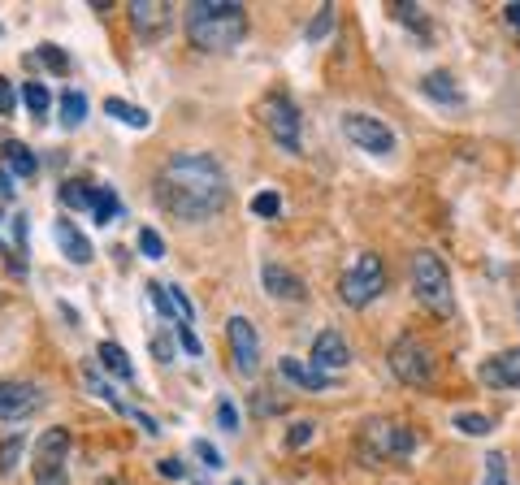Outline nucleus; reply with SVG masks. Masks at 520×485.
Masks as SVG:
<instances>
[{"instance_id": "ea45409f", "label": "nucleus", "mask_w": 520, "mask_h": 485, "mask_svg": "<svg viewBox=\"0 0 520 485\" xmlns=\"http://www.w3.org/2000/svg\"><path fill=\"white\" fill-rule=\"evenodd\" d=\"M399 18L408 22V26H421V9H416V5H399Z\"/></svg>"}, {"instance_id": "4be33fe9", "label": "nucleus", "mask_w": 520, "mask_h": 485, "mask_svg": "<svg viewBox=\"0 0 520 485\" xmlns=\"http://www.w3.org/2000/svg\"><path fill=\"white\" fill-rule=\"evenodd\" d=\"M61 126L65 130H78V126H83V117H87V96H83V91H61Z\"/></svg>"}, {"instance_id": "9d476101", "label": "nucleus", "mask_w": 520, "mask_h": 485, "mask_svg": "<svg viewBox=\"0 0 520 485\" xmlns=\"http://www.w3.org/2000/svg\"><path fill=\"white\" fill-rule=\"evenodd\" d=\"M44 408V390L31 382H0V421H26Z\"/></svg>"}, {"instance_id": "79ce46f5", "label": "nucleus", "mask_w": 520, "mask_h": 485, "mask_svg": "<svg viewBox=\"0 0 520 485\" xmlns=\"http://www.w3.org/2000/svg\"><path fill=\"white\" fill-rule=\"evenodd\" d=\"M0 195H5V200H9V195H13V174H9L5 165H0Z\"/></svg>"}, {"instance_id": "f3484780", "label": "nucleus", "mask_w": 520, "mask_h": 485, "mask_svg": "<svg viewBox=\"0 0 520 485\" xmlns=\"http://www.w3.org/2000/svg\"><path fill=\"white\" fill-rule=\"evenodd\" d=\"M278 373H282L291 386H299V390H312V395L330 390V377L317 373V369H312V364H304V360H295V356H282V360H278Z\"/></svg>"}, {"instance_id": "c85d7f7f", "label": "nucleus", "mask_w": 520, "mask_h": 485, "mask_svg": "<svg viewBox=\"0 0 520 485\" xmlns=\"http://www.w3.org/2000/svg\"><path fill=\"white\" fill-rule=\"evenodd\" d=\"M22 100H26V109H31L35 117H44L48 104H52V96H48L44 83H26V87H22Z\"/></svg>"}, {"instance_id": "b1692460", "label": "nucleus", "mask_w": 520, "mask_h": 485, "mask_svg": "<svg viewBox=\"0 0 520 485\" xmlns=\"http://www.w3.org/2000/svg\"><path fill=\"white\" fill-rule=\"evenodd\" d=\"M481 485H512V473H507V455L503 451H486V477Z\"/></svg>"}, {"instance_id": "aec40b11", "label": "nucleus", "mask_w": 520, "mask_h": 485, "mask_svg": "<svg viewBox=\"0 0 520 485\" xmlns=\"http://www.w3.org/2000/svg\"><path fill=\"white\" fill-rule=\"evenodd\" d=\"M96 360H100L113 377H122V382H130V377H135V364H130L126 347H117V343H100V347H96Z\"/></svg>"}, {"instance_id": "c9c22d12", "label": "nucleus", "mask_w": 520, "mask_h": 485, "mask_svg": "<svg viewBox=\"0 0 520 485\" xmlns=\"http://www.w3.org/2000/svg\"><path fill=\"white\" fill-rule=\"evenodd\" d=\"M152 360H156V364H169V360H174V343H169L165 334L152 338Z\"/></svg>"}, {"instance_id": "7c9ffc66", "label": "nucleus", "mask_w": 520, "mask_h": 485, "mask_svg": "<svg viewBox=\"0 0 520 485\" xmlns=\"http://www.w3.org/2000/svg\"><path fill=\"white\" fill-rule=\"evenodd\" d=\"M165 291H169V304H174V312H178V321L187 325V321L195 317V304H191V299H187V291H182V286H165Z\"/></svg>"}, {"instance_id": "a19ab883", "label": "nucleus", "mask_w": 520, "mask_h": 485, "mask_svg": "<svg viewBox=\"0 0 520 485\" xmlns=\"http://www.w3.org/2000/svg\"><path fill=\"white\" fill-rule=\"evenodd\" d=\"M503 18H507V22H512L516 31H520V0H512V5H503Z\"/></svg>"}, {"instance_id": "bb28decb", "label": "nucleus", "mask_w": 520, "mask_h": 485, "mask_svg": "<svg viewBox=\"0 0 520 485\" xmlns=\"http://www.w3.org/2000/svg\"><path fill=\"white\" fill-rule=\"evenodd\" d=\"M252 213H256L260 221L282 217V195H278V191H256V195H252Z\"/></svg>"}, {"instance_id": "e433bc0d", "label": "nucleus", "mask_w": 520, "mask_h": 485, "mask_svg": "<svg viewBox=\"0 0 520 485\" xmlns=\"http://www.w3.org/2000/svg\"><path fill=\"white\" fill-rule=\"evenodd\" d=\"M39 61H44V65H57V70H70V57H65L61 48H52V44L39 48Z\"/></svg>"}, {"instance_id": "c756f323", "label": "nucleus", "mask_w": 520, "mask_h": 485, "mask_svg": "<svg viewBox=\"0 0 520 485\" xmlns=\"http://www.w3.org/2000/svg\"><path fill=\"white\" fill-rule=\"evenodd\" d=\"M139 252L148 256V260H161V256H165V239H161V234H156L152 226H143V230H139Z\"/></svg>"}, {"instance_id": "4c0bfd02", "label": "nucleus", "mask_w": 520, "mask_h": 485, "mask_svg": "<svg viewBox=\"0 0 520 485\" xmlns=\"http://www.w3.org/2000/svg\"><path fill=\"white\" fill-rule=\"evenodd\" d=\"M195 455H200V464L204 468H221V455H217V447H213V442H195Z\"/></svg>"}, {"instance_id": "a878e982", "label": "nucleus", "mask_w": 520, "mask_h": 485, "mask_svg": "<svg viewBox=\"0 0 520 485\" xmlns=\"http://www.w3.org/2000/svg\"><path fill=\"white\" fill-rule=\"evenodd\" d=\"M22 455H26V438L22 434H13V438H5V442H0V473H13V468H18V460H22Z\"/></svg>"}, {"instance_id": "4468645a", "label": "nucleus", "mask_w": 520, "mask_h": 485, "mask_svg": "<svg viewBox=\"0 0 520 485\" xmlns=\"http://www.w3.org/2000/svg\"><path fill=\"white\" fill-rule=\"evenodd\" d=\"M477 377L494 390H520V347H507L494 360H486L477 369Z\"/></svg>"}, {"instance_id": "ddd939ff", "label": "nucleus", "mask_w": 520, "mask_h": 485, "mask_svg": "<svg viewBox=\"0 0 520 485\" xmlns=\"http://www.w3.org/2000/svg\"><path fill=\"white\" fill-rule=\"evenodd\" d=\"M169 18H174V9L161 5V0H135V5H130V26H135V35L148 39V44L169 31Z\"/></svg>"}, {"instance_id": "f257e3e1", "label": "nucleus", "mask_w": 520, "mask_h": 485, "mask_svg": "<svg viewBox=\"0 0 520 485\" xmlns=\"http://www.w3.org/2000/svg\"><path fill=\"white\" fill-rule=\"evenodd\" d=\"M156 200L178 221H208L230 200L226 169L208 152H178L169 156L161 178H156Z\"/></svg>"}, {"instance_id": "c03bdc74", "label": "nucleus", "mask_w": 520, "mask_h": 485, "mask_svg": "<svg viewBox=\"0 0 520 485\" xmlns=\"http://www.w3.org/2000/svg\"><path fill=\"white\" fill-rule=\"evenodd\" d=\"M234 485H243V481H234Z\"/></svg>"}, {"instance_id": "393cba45", "label": "nucleus", "mask_w": 520, "mask_h": 485, "mask_svg": "<svg viewBox=\"0 0 520 485\" xmlns=\"http://www.w3.org/2000/svg\"><path fill=\"white\" fill-rule=\"evenodd\" d=\"M455 429H460V434H473V438H486V434H494V421L481 412H460L455 416Z\"/></svg>"}, {"instance_id": "5701e85b", "label": "nucleus", "mask_w": 520, "mask_h": 485, "mask_svg": "<svg viewBox=\"0 0 520 485\" xmlns=\"http://www.w3.org/2000/svg\"><path fill=\"white\" fill-rule=\"evenodd\" d=\"M87 208H91V217H96L100 226H109V221L122 213V200H117L109 187H91V204H87Z\"/></svg>"}, {"instance_id": "7ed1b4c3", "label": "nucleus", "mask_w": 520, "mask_h": 485, "mask_svg": "<svg viewBox=\"0 0 520 485\" xmlns=\"http://www.w3.org/2000/svg\"><path fill=\"white\" fill-rule=\"evenodd\" d=\"M412 291L434 317H442V321L455 317V291H451L447 260L438 252H429V247H421V252L412 256Z\"/></svg>"}, {"instance_id": "cd10ccee", "label": "nucleus", "mask_w": 520, "mask_h": 485, "mask_svg": "<svg viewBox=\"0 0 520 485\" xmlns=\"http://www.w3.org/2000/svg\"><path fill=\"white\" fill-rule=\"evenodd\" d=\"M330 31H334V5H321L317 18L308 22V44H321V39L330 35Z\"/></svg>"}, {"instance_id": "473e14b6", "label": "nucleus", "mask_w": 520, "mask_h": 485, "mask_svg": "<svg viewBox=\"0 0 520 485\" xmlns=\"http://www.w3.org/2000/svg\"><path fill=\"white\" fill-rule=\"evenodd\" d=\"M217 425L226 429V434H239V425H243V421H239V408H234L230 399H221V403H217Z\"/></svg>"}, {"instance_id": "2f4dec72", "label": "nucleus", "mask_w": 520, "mask_h": 485, "mask_svg": "<svg viewBox=\"0 0 520 485\" xmlns=\"http://www.w3.org/2000/svg\"><path fill=\"white\" fill-rule=\"evenodd\" d=\"M148 299H152L156 317H169V321H174V304H169V291H165L161 282H148Z\"/></svg>"}, {"instance_id": "dca6fc26", "label": "nucleus", "mask_w": 520, "mask_h": 485, "mask_svg": "<svg viewBox=\"0 0 520 485\" xmlns=\"http://www.w3.org/2000/svg\"><path fill=\"white\" fill-rule=\"evenodd\" d=\"M260 286H265L273 299H295V304H304V299H308V286L299 282L291 269H282V265H265V269H260Z\"/></svg>"}, {"instance_id": "20e7f679", "label": "nucleus", "mask_w": 520, "mask_h": 485, "mask_svg": "<svg viewBox=\"0 0 520 485\" xmlns=\"http://www.w3.org/2000/svg\"><path fill=\"white\" fill-rule=\"evenodd\" d=\"M31 477L35 485H70V429L52 425L39 434L31 455Z\"/></svg>"}, {"instance_id": "58836bf2", "label": "nucleus", "mask_w": 520, "mask_h": 485, "mask_svg": "<svg viewBox=\"0 0 520 485\" xmlns=\"http://www.w3.org/2000/svg\"><path fill=\"white\" fill-rule=\"evenodd\" d=\"M178 343H182V351H191V356H204V343L191 334V325H178Z\"/></svg>"}, {"instance_id": "f03ea898", "label": "nucleus", "mask_w": 520, "mask_h": 485, "mask_svg": "<svg viewBox=\"0 0 520 485\" xmlns=\"http://www.w3.org/2000/svg\"><path fill=\"white\" fill-rule=\"evenodd\" d=\"M247 39V13L234 0H195L187 9V44L200 52H230Z\"/></svg>"}, {"instance_id": "72a5a7b5", "label": "nucleus", "mask_w": 520, "mask_h": 485, "mask_svg": "<svg viewBox=\"0 0 520 485\" xmlns=\"http://www.w3.org/2000/svg\"><path fill=\"white\" fill-rule=\"evenodd\" d=\"M18 113V91L9 87V78H0V117Z\"/></svg>"}, {"instance_id": "f8f14e48", "label": "nucleus", "mask_w": 520, "mask_h": 485, "mask_svg": "<svg viewBox=\"0 0 520 485\" xmlns=\"http://www.w3.org/2000/svg\"><path fill=\"white\" fill-rule=\"evenodd\" d=\"M347 364H351V347H347V338L338 334L334 325H330V330H321V334H317V343H312V369L330 377V373H338V369H347Z\"/></svg>"}, {"instance_id": "a211bd4d", "label": "nucleus", "mask_w": 520, "mask_h": 485, "mask_svg": "<svg viewBox=\"0 0 520 485\" xmlns=\"http://www.w3.org/2000/svg\"><path fill=\"white\" fill-rule=\"evenodd\" d=\"M421 91L429 100H438V104H447V109H460V87H455V78L447 70H434V74H425L421 78Z\"/></svg>"}, {"instance_id": "6ab92c4d", "label": "nucleus", "mask_w": 520, "mask_h": 485, "mask_svg": "<svg viewBox=\"0 0 520 485\" xmlns=\"http://www.w3.org/2000/svg\"><path fill=\"white\" fill-rule=\"evenodd\" d=\"M5 169H9V174H18V178H35L39 161H35V152L26 148V143L9 139V143H5Z\"/></svg>"}, {"instance_id": "9b49d317", "label": "nucleus", "mask_w": 520, "mask_h": 485, "mask_svg": "<svg viewBox=\"0 0 520 485\" xmlns=\"http://www.w3.org/2000/svg\"><path fill=\"white\" fill-rule=\"evenodd\" d=\"M226 338H230V351H234V369H239L243 377H252L256 364H260V338L252 330V321H247V317H230Z\"/></svg>"}, {"instance_id": "6e6552de", "label": "nucleus", "mask_w": 520, "mask_h": 485, "mask_svg": "<svg viewBox=\"0 0 520 485\" xmlns=\"http://www.w3.org/2000/svg\"><path fill=\"white\" fill-rule=\"evenodd\" d=\"M386 364L403 386H429V377H434V351H429L416 334H399L386 351Z\"/></svg>"}, {"instance_id": "1a4fd4ad", "label": "nucleus", "mask_w": 520, "mask_h": 485, "mask_svg": "<svg viewBox=\"0 0 520 485\" xmlns=\"http://www.w3.org/2000/svg\"><path fill=\"white\" fill-rule=\"evenodd\" d=\"M343 135L356 143L360 152H373V156L395 152V130H390L386 122H377L373 113H347L343 117Z\"/></svg>"}, {"instance_id": "37998d69", "label": "nucleus", "mask_w": 520, "mask_h": 485, "mask_svg": "<svg viewBox=\"0 0 520 485\" xmlns=\"http://www.w3.org/2000/svg\"><path fill=\"white\" fill-rule=\"evenodd\" d=\"M161 473H165V477H182V464H178V460H165Z\"/></svg>"}, {"instance_id": "412c9836", "label": "nucleus", "mask_w": 520, "mask_h": 485, "mask_svg": "<svg viewBox=\"0 0 520 485\" xmlns=\"http://www.w3.org/2000/svg\"><path fill=\"white\" fill-rule=\"evenodd\" d=\"M104 113H109L113 117V122H126V126H135V130H148V122H152V117L148 113H143L139 109V104H130V100H104Z\"/></svg>"}, {"instance_id": "0eeeda50", "label": "nucleus", "mask_w": 520, "mask_h": 485, "mask_svg": "<svg viewBox=\"0 0 520 485\" xmlns=\"http://www.w3.org/2000/svg\"><path fill=\"white\" fill-rule=\"evenodd\" d=\"M260 122L269 126V135H273V143H278L282 152H299V148H304V117H299L291 96L269 91V96L260 100Z\"/></svg>"}, {"instance_id": "2eb2a0df", "label": "nucleus", "mask_w": 520, "mask_h": 485, "mask_svg": "<svg viewBox=\"0 0 520 485\" xmlns=\"http://www.w3.org/2000/svg\"><path fill=\"white\" fill-rule=\"evenodd\" d=\"M52 234H57V243H61V252H65V260H70V265H91V243H87V234L74 226L70 217H57L52 221Z\"/></svg>"}, {"instance_id": "423d86ee", "label": "nucleus", "mask_w": 520, "mask_h": 485, "mask_svg": "<svg viewBox=\"0 0 520 485\" xmlns=\"http://www.w3.org/2000/svg\"><path fill=\"white\" fill-rule=\"evenodd\" d=\"M382 291H386V269H382V256L377 252H364L356 265L338 278V295H343V304L356 308V312L369 308Z\"/></svg>"}, {"instance_id": "39448f33", "label": "nucleus", "mask_w": 520, "mask_h": 485, "mask_svg": "<svg viewBox=\"0 0 520 485\" xmlns=\"http://www.w3.org/2000/svg\"><path fill=\"white\" fill-rule=\"evenodd\" d=\"M360 447L369 460H408V455L416 451V434L408 425L390 421V416H373V421H364L360 429Z\"/></svg>"}, {"instance_id": "f704fd0d", "label": "nucleus", "mask_w": 520, "mask_h": 485, "mask_svg": "<svg viewBox=\"0 0 520 485\" xmlns=\"http://www.w3.org/2000/svg\"><path fill=\"white\" fill-rule=\"evenodd\" d=\"M308 438H312V425H308V421H299V425L286 429V447H291V451H295V447H304Z\"/></svg>"}]
</instances>
